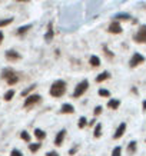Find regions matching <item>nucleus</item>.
<instances>
[{
  "instance_id": "nucleus-1",
  "label": "nucleus",
  "mask_w": 146,
  "mask_h": 156,
  "mask_svg": "<svg viewBox=\"0 0 146 156\" xmlns=\"http://www.w3.org/2000/svg\"><path fill=\"white\" fill-rule=\"evenodd\" d=\"M66 93V83L63 80H56L50 87V95L53 98H62Z\"/></svg>"
},
{
  "instance_id": "nucleus-31",
  "label": "nucleus",
  "mask_w": 146,
  "mask_h": 156,
  "mask_svg": "<svg viewBox=\"0 0 146 156\" xmlns=\"http://www.w3.org/2000/svg\"><path fill=\"white\" fill-rule=\"evenodd\" d=\"M102 110H103V109H102V106H96V108H94V116L100 115V113H102Z\"/></svg>"
},
{
  "instance_id": "nucleus-18",
  "label": "nucleus",
  "mask_w": 146,
  "mask_h": 156,
  "mask_svg": "<svg viewBox=\"0 0 146 156\" xmlns=\"http://www.w3.org/2000/svg\"><path fill=\"white\" fill-rule=\"evenodd\" d=\"M108 77H109V72H103V73H100V75L96 77V82H98V83H100V82L106 80Z\"/></svg>"
},
{
  "instance_id": "nucleus-15",
  "label": "nucleus",
  "mask_w": 146,
  "mask_h": 156,
  "mask_svg": "<svg viewBox=\"0 0 146 156\" xmlns=\"http://www.w3.org/2000/svg\"><path fill=\"white\" fill-rule=\"evenodd\" d=\"M29 29H32V24H26V26H22V27H19V29H17V32H16V33L19 34V36H22V34H24L26 32H27Z\"/></svg>"
},
{
  "instance_id": "nucleus-7",
  "label": "nucleus",
  "mask_w": 146,
  "mask_h": 156,
  "mask_svg": "<svg viewBox=\"0 0 146 156\" xmlns=\"http://www.w3.org/2000/svg\"><path fill=\"white\" fill-rule=\"evenodd\" d=\"M6 59L10 62H16L20 59V55L16 52V50H7V52H6Z\"/></svg>"
},
{
  "instance_id": "nucleus-20",
  "label": "nucleus",
  "mask_w": 146,
  "mask_h": 156,
  "mask_svg": "<svg viewBox=\"0 0 146 156\" xmlns=\"http://www.w3.org/2000/svg\"><path fill=\"white\" fill-rule=\"evenodd\" d=\"M127 152H129L130 155H133V153L136 152V142H130V143H129V146H127Z\"/></svg>"
},
{
  "instance_id": "nucleus-28",
  "label": "nucleus",
  "mask_w": 146,
  "mask_h": 156,
  "mask_svg": "<svg viewBox=\"0 0 146 156\" xmlns=\"http://www.w3.org/2000/svg\"><path fill=\"white\" fill-rule=\"evenodd\" d=\"M120 153H122L120 146H116L115 149H113V152H112V156H120Z\"/></svg>"
},
{
  "instance_id": "nucleus-34",
  "label": "nucleus",
  "mask_w": 146,
  "mask_h": 156,
  "mask_svg": "<svg viewBox=\"0 0 146 156\" xmlns=\"http://www.w3.org/2000/svg\"><path fill=\"white\" fill-rule=\"evenodd\" d=\"M3 37H5V36H3V33L0 32V44H2V42H3Z\"/></svg>"
},
{
  "instance_id": "nucleus-9",
  "label": "nucleus",
  "mask_w": 146,
  "mask_h": 156,
  "mask_svg": "<svg viewBox=\"0 0 146 156\" xmlns=\"http://www.w3.org/2000/svg\"><path fill=\"white\" fill-rule=\"evenodd\" d=\"M125 130H126V123H120V125H119V128L116 129L115 135H113V137H115V139H119L120 136H123Z\"/></svg>"
},
{
  "instance_id": "nucleus-8",
  "label": "nucleus",
  "mask_w": 146,
  "mask_h": 156,
  "mask_svg": "<svg viewBox=\"0 0 146 156\" xmlns=\"http://www.w3.org/2000/svg\"><path fill=\"white\" fill-rule=\"evenodd\" d=\"M65 136H66V130L63 129V130H60V132L56 135V137H55V145H56V146H60L62 142H63V139H65Z\"/></svg>"
},
{
  "instance_id": "nucleus-36",
  "label": "nucleus",
  "mask_w": 146,
  "mask_h": 156,
  "mask_svg": "<svg viewBox=\"0 0 146 156\" xmlns=\"http://www.w3.org/2000/svg\"><path fill=\"white\" fill-rule=\"evenodd\" d=\"M17 2H29V0H17Z\"/></svg>"
},
{
  "instance_id": "nucleus-6",
  "label": "nucleus",
  "mask_w": 146,
  "mask_h": 156,
  "mask_svg": "<svg viewBox=\"0 0 146 156\" xmlns=\"http://www.w3.org/2000/svg\"><path fill=\"white\" fill-rule=\"evenodd\" d=\"M108 30L110 32V33H113V34H119L120 32H122V26L119 24L118 20H115V22H112V23H110V26H109Z\"/></svg>"
},
{
  "instance_id": "nucleus-27",
  "label": "nucleus",
  "mask_w": 146,
  "mask_h": 156,
  "mask_svg": "<svg viewBox=\"0 0 146 156\" xmlns=\"http://www.w3.org/2000/svg\"><path fill=\"white\" fill-rule=\"evenodd\" d=\"M86 123H87L86 118H83V116H82V118L79 119V123H77V126H79V128L82 129V128H85V126H86Z\"/></svg>"
},
{
  "instance_id": "nucleus-21",
  "label": "nucleus",
  "mask_w": 146,
  "mask_h": 156,
  "mask_svg": "<svg viewBox=\"0 0 146 156\" xmlns=\"http://www.w3.org/2000/svg\"><path fill=\"white\" fill-rule=\"evenodd\" d=\"M13 23V19L10 17V19H3L0 20V27H5V26H9V24Z\"/></svg>"
},
{
  "instance_id": "nucleus-5",
  "label": "nucleus",
  "mask_w": 146,
  "mask_h": 156,
  "mask_svg": "<svg viewBox=\"0 0 146 156\" xmlns=\"http://www.w3.org/2000/svg\"><path fill=\"white\" fill-rule=\"evenodd\" d=\"M143 62H145V57L142 56L141 53H135L132 59H130V62H129V65H130V67H136L137 65H141Z\"/></svg>"
},
{
  "instance_id": "nucleus-35",
  "label": "nucleus",
  "mask_w": 146,
  "mask_h": 156,
  "mask_svg": "<svg viewBox=\"0 0 146 156\" xmlns=\"http://www.w3.org/2000/svg\"><path fill=\"white\" fill-rule=\"evenodd\" d=\"M143 109H146V100L143 102Z\"/></svg>"
},
{
  "instance_id": "nucleus-12",
  "label": "nucleus",
  "mask_w": 146,
  "mask_h": 156,
  "mask_svg": "<svg viewBox=\"0 0 146 156\" xmlns=\"http://www.w3.org/2000/svg\"><path fill=\"white\" fill-rule=\"evenodd\" d=\"M75 112V108L69 103H65L62 106V113H73Z\"/></svg>"
},
{
  "instance_id": "nucleus-16",
  "label": "nucleus",
  "mask_w": 146,
  "mask_h": 156,
  "mask_svg": "<svg viewBox=\"0 0 146 156\" xmlns=\"http://www.w3.org/2000/svg\"><path fill=\"white\" fill-rule=\"evenodd\" d=\"M89 62H90V65H92L93 67H98L100 65V59L98 56H90Z\"/></svg>"
},
{
  "instance_id": "nucleus-33",
  "label": "nucleus",
  "mask_w": 146,
  "mask_h": 156,
  "mask_svg": "<svg viewBox=\"0 0 146 156\" xmlns=\"http://www.w3.org/2000/svg\"><path fill=\"white\" fill-rule=\"evenodd\" d=\"M77 147H79V145H76V146H75V147H73V149H72V151H70V153H72V155H73V153H75V152L77 151Z\"/></svg>"
},
{
  "instance_id": "nucleus-26",
  "label": "nucleus",
  "mask_w": 146,
  "mask_h": 156,
  "mask_svg": "<svg viewBox=\"0 0 146 156\" xmlns=\"http://www.w3.org/2000/svg\"><path fill=\"white\" fill-rule=\"evenodd\" d=\"M20 137L23 139L24 142H30V135H29L27 132H24V130H23L22 133H20Z\"/></svg>"
},
{
  "instance_id": "nucleus-10",
  "label": "nucleus",
  "mask_w": 146,
  "mask_h": 156,
  "mask_svg": "<svg viewBox=\"0 0 146 156\" xmlns=\"http://www.w3.org/2000/svg\"><path fill=\"white\" fill-rule=\"evenodd\" d=\"M53 36H55V32H53L52 23H49V26H47V33L45 34V40H46V42H52Z\"/></svg>"
},
{
  "instance_id": "nucleus-11",
  "label": "nucleus",
  "mask_w": 146,
  "mask_h": 156,
  "mask_svg": "<svg viewBox=\"0 0 146 156\" xmlns=\"http://www.w3.org/2000/svg\"><path fill=\"white\" fill-rule=\"evenodd\" d=\"M14 73H16V72H14L13 69H3V70H2V77H3L5 80H7L10 76H13Z\"/></svg>"
},
{
  "instance_id": "nucleus-22",
  "label": "nucleus",
  "mask_w": 146,
  "mask_h": 156,
  "mask_svg": "<svg viewBox=\"0 0 146 156\" xmlns=\"http://www.w3.org/2000/svg\"><path fill=\"white\" fill-rule=\"evenodd\" d=\"M102 125H100V123H98V125H96V128H94V137H100V135H102Z\"/></svg>"
},
{
  "instance_id": "nucleus-19",
  "label": "nucleus",
  "mask_w": 146,
  "mask_h": 156,
  "mask_svg": "<svg viewBox=\"0 0 146 156\" xmlns=\"http://www.w3.org/2000/svg\"><path fill=\"white\" fill-rule=\"evenodd\" d=\"M115 19H116V20H129V19H130V16H129V14H126V13H119V14H116V16H115Z\"/></svg>"
},
{
  "instance_id": "nucleus-14",
  "label": "nucleus",
  "mask_w": 146,
  "mask_h": 156,
  "mask_svg": "<svg viewBox=\"0 0 146 156\" xmlns=\"http://www.w3.org/2000/svg\"><path fill=\"white\" fill-rule=\"evenodd\" d=\"M34 136L37 137L39 140H43V139L46 137V132H43L42 129H36V130H34Z\"/></svg>"
},
{
  "instance_id": "nucleus-17",
  "label": "nucleus",
  "mask_w": 146,
  "mask_h": 156,
  "mask_svg": "<svg viewBox=\"0 0 146 156\" xmlns=\"http://www.w3.org/2000/svg\"><path fill=\"white\" fill-rule=\"evenodd\" d=\"M6 82H7V83H9L10 86H13V85H16V83L19 82V76L14 73V75H13V76H10V77H9V79H7Z\"/></svg>"
},
{
  "instance_id": "nucleus-25",
  "label": "nucleus",
  "mask_w": 146,
  "mask_h": 156,
  "mask_svg": "<svg viewBox=\"0 0 146 156\" xmlns=\"http://www.w3.org/2000/svg\"><path fill=\"white\" fill-rule=\"evenodd\" d=\"M34 89H36V86H29V87H27V89H26V90H23V92H22V96H27L29 95V93H30V92H33V90Z\"/></svg>"
},
{
  "instance_id": "nucleus-4",
  "label": "nucleus",
  "mask_w": 146,
  "mask_h": 156,
  "mask_svg": "<svg viewBox=\"0 0 146 156\" xmlns=\"http://www.w3.org/2000/svg\"><path fill=\"white\" fill-rule=\"evenodd\" d=\"M135 40L137 43H146V24L141 26V29L137 30V33L135 34Z\"/></svg>"
},
{
  "instance_id": "nucleus-30",
  "label": "nucleus",
  "mask_w": 146,
  "mask_h": 156,
  "mask_svg": "<svg viewBox=\"0 0 146 156\" xmlns=\"http://www.w3.org/2000/svg\"><path fill=\"white\" fill-rule=\"evenodd\" d=\"M10 156H23V153H22L20 151H17V149H13L12 153H10Z\"/></svg>"
},
{
  "instance_id": "nucleus-3",
  "label": "nucleus",
  "mask_w": 146,
  "mask_h": 156,
  "mask_svg": "<svg viewBox=\"0 0 146 156\" xmlns=\"http://www.w3.org/2000/svg\"><path fill=\"white\" fill-rule=\"evenodd\" d=\"M40 99H42V98H40L39 95L27 96V98H26V100H24V105H23L24 109H29V108H32V106H34L36 103H39V102H40Z\"/></svg>"
},
{
  "instance_id": "nucleus-2",
  "label": "nucleus",
  "mask_w": 146,
  "mask_h": 156,
  "mask_svg": "<svg viewBox=\"0 0 146 156\" xmlns=\"http://www.w3.org/2000/svg\"><path fill=\"white\" fill-rule=\"evenodd\" d=\"M87 87H89V82H87V80H82L79 85L76 86L75 92H73V98H80V96H82L86 90H87Z\"/></svg>"
},
{
  "instance_id": "nucleus-13",
  "label": "nucleus",
  "mask_w": 146,
  "mask_h": 156,
  "mask_svg": "<svg viewBox=\"0 0 146 156\" xmlns=\"http://www.w3.org/2000/svg\"><path fill=\"white\" fill-rule=\"evenodd\" d=\"M119 105H120V102H119L118 99H110V100L108 102V106H109L110 109H118Z\"/></svg>"
},
{
  "instance_id": "nucleus-29",
  "label": "nucleus",
  "mask_w": 146,
  "mask_h": 156,
  "mask_svg": "<svg viewBox=\"0 0 146 156\" xmlns=\"http://www.w3.org/2000/svg\"><path fill=\"white\" fill-rule=\"evenodd\" d=\"M99 95L103 96V98H109V96H110V92H109V90H106V89H100L99 90Z\"/></svg>"
},
{
  "instance_id": "nucleus-23",
  "label": "nucleus",
  "mask_w": 146,
  "mask_h": 156,
  "mask_svg": "<svg viewBox=\"0 0 146 156\" xmlns=\"http://www.w3.org/2000/svg\"><path fill=\"white\" fill-rule=\"evenodd\" d=\"M13 96H14V90H13V89L7 90V92L5 93V100H10V99H13Z\"/></svg>"
},
{
  "instance_id": "nucleus-24",
  "label": "nucleus",
  "mask_w": 146,
  "mask_h": 156,
  "mask_svg": "<svg viewBox=\"0 0 146 156\" xmlns=\"http://www.w3.org/2000/svg\"><path fill=\"white\" fill-rule=\"evenodd\" d=\"M40 146H42L40 143H32V145H29V149H30V152H37Z\"/></svg>"
},
{
  "instance_id": "nucleus-32",
  "label": "nucleus",
  "mask_w": 146,
  "mask_h": 156,
  "mask_svg": "<svg viewBox=\"0 0 146 156\" xmlns=\"http://www.w3.org/2000/svg\"><path fill=\"white\" fill-rule=\"evenodd\" d=\"M46 156H59V153H57V152H49Z\"/></svg>"
}]
</instances>
